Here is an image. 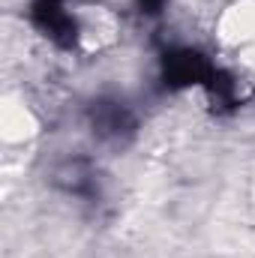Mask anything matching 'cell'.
<instances>
[{
	"label": "cell",
	"mask_w": 255,
	"mask_h": 258,
	"mask_svg": "<svg viewBox=\"0 0 255 258\" xmlns=\"http://www.w3.org/2000/svg\"><path fill=\"white\" fill-rule=\"evenodd\" d=\"M90 126H93L96 138L120 144V141H126L129 135L135 132V117H132V111L126 105L117 102V99H96L90 105Z\"/></svg>",
	"instance_id": "6da1fadb"
},
{
	"label": "cell",
	"mask_w": 255,
	"mask_h": 258,
	"mask_svg": "<svg viewBox=\"0 0 255 258\" xmlns=\"http://www.w3.org/2000/svg\"><path fill=\"white\" fill-rule=\"evenodd\" d=\"M30 18H33V24H36L51 42H57V45H63V48H72V45H75V39H78V24H75V18L66 12V6L60 0H33Z\"/></svg>",
	"instance_id": "7a4b0ae2"
},
{
	"label": "cell",
	"mask_w": 255,
	"mask_h": 258,
	"mask_svg": "<svg viewBox=\"0 0 255 258\" xmlns=\"http://www.w3.org/2000/svg\"><path fill=\"white\" fill-rule=\"evenodd\" d=\"M162 72H165V81L171 87L207 84L210 75H213L210 63L198 51H192V48H174V51H168L165 60H162Z\"/></svg>",
	"instance_id": "3957f363"
},
{
	"label": "cell",
	"mask_w": 255,
	"mask_h": 258,
	"mask_svg": "<svg viewBox=\"0 0 255 258\" xmlns=\"http://www.w3.org/2000/svg\"><path fill=\"white\" fill-rule=\"evenodd\" d=\"M57 183L72 195H93L96 192V174L84 159H72L57 168Z\"/></svg>",
	"instance_id": "277c9868"
},
{
	"label": "cell",
	"mask_w": 255,
	"mask_h": 258,
	"mask_svg": "<svg viewBox=\"0 0 255 258\" xmlns=\"http://www.w3.org/2000/svg\"><path fill=\"white\" fill-rule=\"evenodd\" d=\"M138 3H141V6H144L147 12H159V6H162L165 0H138Z\"/></svg>",
	"instance_id": "5b68a950"
}]
</instances>
